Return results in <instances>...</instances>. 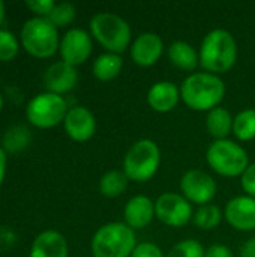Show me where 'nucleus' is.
Returning <instances> with one entry per match:
<instances>
[{
    "mask_svg": "<svg viewBox=\"0 0 255 257\" xmlns=\"http://www.w3.org/2000/svg\"><path fill=\"white\" fill-rule=\"evenodd\" d=\"M225 84L219 75L192 72L180 86V99L194 111H210L222 102Z\"/></svg>",
    "mask_w": 255,
    "mask_h": 257,
    "instance_id": "1",
    "label": "nucleus"
},
{
    "mask_svg": "<svg viewBox=\"0 0 255 257\" xmlns=\"http://www.w3.org/2000/svg\"><path fill=\"white\" fill-rule=\"evenodd\" d=\"M198 57L204 72L215 75L225 74L236 65L237 42L228 30L213 29L203 38Z\"/></svg>",
    "mask_w": 255,
    "mask_h": 257,
    "instance_id": "2",
    "label": "nucleus"
},
{
    "mask_svg": "<svg viewBox=\"0 0 255 257\" xmlns=\"http://www.w3.org/2000/svg\"><path fill=\"white\" fill-rule=\"evenodd\" d=\"M135 247V230L120 221L101 226L90 242L93 257H131Z\"/></svg>",
    "mask_w": 255,
    "mask_h": 257,
    "instance_id": "3",
    "label": "nucleus"
},
{
    "mask_svg": "<svg viewBox=\"0 0 255 257\" xmlns=\"http://www.w3.org/2000/svg\"><path fill=\"white\" fill-rule=\"evenodd\" d=\"M90 35L107 50V53L122 54L131 47V26L125 18L113 12H99L90 20Z\"/></svg>",
    "mask_w": 255,
    "mask_h": 257,
    "instance_id": "4",
    "label": "nucleus"
},
{
    "mask_svg": "<svg viewBox=\"0 0 255 257\" xmlns=\"http://www.w3.org/2000/svg\"><path fill=\"white\" fill-rule=\"evenodd\" d=\"M161 164V149L150 139L135 142L123 158V172L129 181L144 184L150 181Z\"/></svg>",
    "mask_w": 255,
    "mask_h": 257,
    "instance_id": "5",
    "label": "nucleus"
},
{
    "mask_svg": "<svg viewBox=\"0 0 255 257\" xmlns=\"http://www.w3.org/2000/svg\"><path fill=\"white\" fill-rule=\"evenodd\" d=\"M209 167L224 178H239L249 166L248 152L230 139L215 140L206 152Z\"/></svg>",
    "mask_w": 255,
    "mask_h": 257,
    "instance_id": "6",
    "label": "nucleus"
},
{
    "mask_svg": "<svg viewBox=\"0 0 255 257\" xmlns=\"http://www.w3.org/2000/svg\"><path fill=\"white\" fill-rule=\"evenodd\" d=\"M20 39L23 48L38 59L51 57L60 47L57 27L44 17L29 18L23 24Z\"/></svg>",
    "mask_w": 255,
    "mask_h": 257,
    "instance_id": "7",
    "label": "nucleus"
},
{
    "mask_svg": "<svg viewBox=\"0 0 255 257\" xmlns=\"http://www.w3.org/2000/svg\"><path fill=\"white\" fill-rule=\"evenodd\" d=\"M68 110V104L62 95L42 92L27 102L26 117L38 128H53L65 120Z\"/></svg>",
    "mask_w": 255,
    "mask_h": 257,
    "instance_id": "8",
    "label": "nucleus"
},
{
    "mask_svg": "<svg viewBox=\"0 0 255 257\" xmlns=\"http://www.w3.org/2000/svg\"><path fill=\"white\" fill-rule=\"evenodd\" d=\"M155 217L168 227H183L192 221V205L179 193H162L155 200Z\"/></svg>",
    "mask_w": 255,
    "mask_h": 257,
    "instance_id": "9",
    "label": "nucleus"
},
{
    "mask_svg": "<svg viewBox=\"0 0 255 257\" xmlns=\"http://www.w3.org/2000/svg\"><path fill=\"white\" fill-rule=\"evenodd\" d=\"M180 193L192 205H209L218 191L216 181L200 169H191L180 178Z\"/></svg>",
    "mask_w": 255,
    "mask_h": 257,
    "instance_id": "10",
    "label": "nucleus"
},
{
    "mask_svg": "<svg viewBox=\"0 0 255 257\" xmlns=\"http://www.w3.org/2000/svg\"><path fill=\"white\" fill-rule=\"evenodd\" d=\"M93 50V42H92V35L86 32L84 29H69L60 39V56L62 60L66 62L68 65L78 66L84 63Z\"/></svg>",
    "mask_w": 255,
    "mask_h": 257,
    "instance_id": "11",
    "label": "nucleus"
},
{
    "mask_svg": "<svg viewBox=\"0 0 255 257\" xmlns=\"http://www.w3.org/2000/svg\"><path fill=\"white\" fill-rule=\"evenodd\" d=\"M224 220L239 232L255 230V199L249 196H237L227 202Z\"/></svg>",
    "mask_w": 255,
    "mask_h": 257,
    "instance_id": "12",
    "label": "nucleus"
},
{
    "mask_svg": "<svg viewBox=\"0 0 255 257\" xmlns=\"http://www.w3.org/2000/svg\"><path fill=\"white\" fill-rule=\"evenodd\" d=\"M131 59L141 68L153 66L164 53V42L155 32L140 33L129 47Z\"/></svg>",
    "mask_w": 255,
    "mask_h": 257,
    "instance_id": "13",
    "label": "nucleus"
},
{
    "mask_svg": "<svg viewBox=\"0 0 255 257\" xmlns=\"http://www.w3.org/2000/svg\"><path fill=\"white\" fill-rule=\"evenodd\" d=\"M63 126L66 134L74 140V142H87L90 140L95 133H96V119L93 113L83 107V105H75L71 107L65 116Z\"/></svg>",
    "mask_w": 255,
    "mask_h": 257,
    "instance_id": "14",
    "label": "nucleus"
},
{
    "mask_svg": "<svg viewBox=\"0 0 255 257\" xmlns=\"http://www.w3.org/2000/svg\"><path fill=\"white\" fill-rule=\"evenodd\" d=\"M78 83V72L75 66L68 65L66 62L60 60L50 65L44 74V86L47 92L62 95L72 90Z\"/></svg>",
    "mask_w": 255,
    "mask_h": 257,
    "instance_id": "15",
    "label": "nucleus"
},
{
    "mask_svg": "<svg viewBox=\"0 0 255 257\" xmlns=\"http://www.w3.org/2000/svg\"><path fill=\"white\" fill-rule=\"evenodd\" d=\"M123 218L125 224L129 226L132 230L144 229L152 223L155 217V202L143 194L131 197L123 209Z\"/></svg>",
    "mask_w": 255,
    "mask_h": 257,
    "instance_id": "16",
    "label": "nucleus"
},
{
    "mask_svg": "<svg viewBox=\"0 0 255 257\" xmlns=\"http://www.w3.org/2000/svg\"><path fill=\"white\" fill-rule=\"evenodd\" d=\"M180 101V87L173 81H156L147 92V104L156 113H170Z\"/></svg>",
    "mask_w": 255,
    "mask_h": 257,
    "instance_id": "17",
    "label": "nucleus"
},
{
    "mask_svg": "<svg viewBox=\"0 0 255 257\" xmlns=\"http://www.w3.org/2000/svg\"><path fill=\"white\" fill-rule=\"evenodd\" d=\"M68 241L57 230H44L35 238L30 248V257H68Z\"/></svg>",
    "mask_w": 255,
    "mask_h": 257,
    "instance_id": "18",
    "label": "nucleus"
},
{
    "mask_svg": "<svg viewBox=\"0 0 255 257\" xmlns=\"http://www.w3.org/2000/svg\"><path fill=\"white\" fill-rule=\"evenodd\" d=\"M168 60L182 71H194L200 65L198 51L186 41H174L167 50Z\"/></svg>",
    "mask_w": 255,
    "mask_h": 257,
    "instance_id": "19",
    "label": "nucleus"
},
{
    "mask_svg": "<svg viewBox=\"0 0 255 257\" xmlns=\"http://www.w3.org/2000/svg\"><path fill=\"white\" fill-rule=\"evenodd\" d=\"M234 117L225 107H216L207 111L206 116V130L215 140H225L230 133H233Z\"/></svg>",
    "mask_w": 255,
    "mask_h": 257,
    "instance_id": "20",
    "label": "nucleus"
},
{
    "mask_svg": "<svg viewBox=\"0 0 255 257\" xmlns=\"http://www.w3.org/2000/svg\"><path fill=\"white\" fill-rule=\"evenodd\" d=\"M122 68H123V59L120 54L104 53L95 59L92 65V72L93 77L99 81H111L116 77H119Z\"/></svg>",
    "mask_w": 255,
    "mask_h": 257,
    "instance_id": "21",
    "label": "nucleus"
},
{
    "mask_svg": "<svg viewBox=\"0 0 255 257\" xmlns=\"http://www.w3.org/2000/svg\"><path fill=\"white\" fill-rule=\"evenodd\" d=\"M128 176L123 170H108L99 181V193L107 199H116L128 188Z\"/></svg>",
    "mask_w": 255,
    "mask_h": 257,
    "instance_id": "22",
    "label": "nucleus"
},
{
    "mask_svg": "<svg viewBox=\"0 0 255 257\" xmlns=\"http://www.w3.org/2000/svg\"><path fill=\"white\" fill-rule=\"evenodd\" d=\"M222 218H224V212L216 205L209 203L197 208L192 217V223L200 230H213L221 224Z\"/></svg>",
    "mask_w": 255,
    "mask_h": 257,
    "instance_id": "23",
    "label": "nucleus"
},
{
    "mask_svg": "<svg viewBox=\"0 0 255 257\" xmlns=\"http://www.w3.org/2000/svg\"><path fill=\"white\" fill-rule=\"evenodd\" d=\"M233 134L240 142H251L255 139V108H245L234 116Z\"/></svg>",
    "mask_w": 255,
    "mask_h": 257,
    "instance_id": "24",
    "label": "nucleus"
},
{
    "mask_svg": "<svg viewBox=\"0 0 255 257\" xmlns=\"http://www.w3.org/2000/svg\"><path fill=\"white\" fill-rule=\"evenodd\" d=\"M30 131L23 126V125H15L12 128H9L5 136H3V149L5 152H18L23 151L24 148H27V145L30 143Z\"/></svg>",
    "mask_w": 255,
    "mask_h": 257,
    "instance_id": "25",
    "label": "nucleus"
},
{
    "mask_svg": "<svg viewBox=\"0 0 255 257\" xmlns=\"http://www.w3.org/2000/svg\"><path fill=\"white\" fill-rule=\"evenodd\" d=\"M75 15H77L75 6L69 2H62V3H56V6L53 8L47 20L59 29V27H66L68 24H71L75 20Z\"/></svg>",
    "mask_w": 255,
    "mask_h": 257,
    "instance_id": "26",
    "label": "nucleus"
},
{
    "mask_svg": "<svg viewBox=\"0 0 255 257\" xmlns=\"http://www.w3.org/2000/svg\"><path fill=\"white\" fill-rule=\"evenodd\" d=\"M206 250L201 242L195 239H183L171 247L165 257H204Z\"/></svg>",
    "mask_w": 255,
    "mask_h": 257,
    "instance_id": "27",
    "label": "nucleus"
},
{
    "mask_svg": "<svg viewBox=\"0 0 255 257\" xmlns=\"http://www.w3.org/2000/svg\"><path fill=\"white\" fill-rule=\"evenodd\" d=\"M20 42L11 30H0V62H9L18 54Z\"/></svg>",
    "mask_w": 255,
    "mask_h": 257,
    "instance_id": "28",
    "label": "nucleus"
},
{
    "mask_svg": "<svg viewBox=\"0 0 255 257\" xmlns=\"http://www.w3.org/2000/svg\"><path fill=\"white\" fill-rule=\"evenodd\" d=\"M131 257H165V254L161 250V247H158L156 244L141 242V244H137Z\"/></svg>",
    "mask_w": 255,
    "mask_h": 257,
    "instance_id": "29",
    "label": "nucleus"
},
{
    "mask_svg": "<svg viewBox=\"0 0 255 257\" xmlns=\"http://www.w3.org/2000/svg\"><path fill=\"white\" fill-rule=\"evenodd\" d=\"M26 6L36 15L47 18L50 12L53 11V8L56 6V3L53 0H27Z\"/></svg>",
    "mask_w": 255,
    "mask_h": 257,
    "instance_id": "30",
    "label": "nucleus"
},
{
    "mask_svg": "<svg viewBox=\"0 0 255 257\" xmlns=\"http://www.w3.org/2000/svg\"><path fill=\"white\" fill-rule=\"evenodd\" d=\"M240 184H242V188L246 193V196L255 199V163L249 164L248 169L245 170V173L240 176Z\"/></svg>",
    "mask_w": 255,
    "mask_h": 257,
    "instance_id": "31",
    "label": "nucleus"
},
{
    "mask_svg": "<svg viewBox=\"0 0 255 257\" xmlns=\"http://www.w3.org/2000/svg\"><path fill=\"white\" fill-rule=\"evenodd\" d=\"M204 257H234V253L230 247L224 244H213L206 248Z\"/></svg>",
    "mask_w": 255,
    "mask_h": 257,
    "instance_id": "32",
    "label": "nucleus"
},
{
    "mask_svg": "<svg viewBox=\"0 0 255 257\" xmlns=\"http://www.w3.org/2000/svg\"><path fill=\"white\" fill-rule=\"evenodd\" d=\"M240 257H255V236L240 247Z\"/></svg>",
    "mask_w": 255,
    "mask_h": 257,
    "instance_id": "33",
    "label": "nucleus"
},
{
    "mask_svg": "<svg viewBox=\"0 0 255 257\" xmlns=\"http://www.w3.org/2000/svg\"><path fill=\"white\" fill-rule=\"evenodd\" d=\"M6 152L3 148H0V185L5 179V175H6Z\"/></svg>",
    "mask_w": 255,
    "mask_h": 257,
    "instance_id": "34",
    "label": "nucleus"
},
{
    "mask_svg": "<svg viewBox=\"0 0 255 257\" xmlns=\"http://www.w3.org/2000/svg\"><path fill=\"white\" fill-rule=\"evenodd\" d=\"M3 20H5V3L0 0V24L3 23Z\"/></svg>",
    "mask_w": 255,
    "mask_h": 257,
    "instance_id": "35",
    "label": "nucleus"
},
{
    "mask_svg": "<svg viewBox=\"0 0 255 257\" xmlns=\"http://www.w3.org/2000/svg\"><path fill=\"white\" fill-rule=\"evenodd\" d=\"M2 108H3V96L0 93V111H2Z\"/></svg>",
    "mask_w": 255,
    "mask_h": 257,
    "instance_id": "36",
    "label": "nucleus"
}]
</instances>
